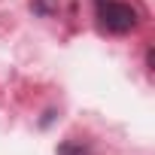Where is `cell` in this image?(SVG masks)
Instances as JSON below:
<instances>
[{"instance_id":"7a4b0ae2","label":"cell","mask_w":155,"mask_h":155,"mask_svg":"<svg viewBox=\"0 0 155 155\" xmlns=\"http://www.w3.org/2000/svg\"><path fill=\"white\" fill-rule=\"evenodd\" d=\"M58 155H88V149L79 146V143H61L58 146Z\"/></svg>"},{"instance_id":"6da1fadb","label":"cell","mask_w":155,"mask_h":155,"mask_svg":"<svg viewBox=\"0 0 155 155\" xmlns=\"http://www.w3.org/2000/svg\"><path fill=\"white\" fill-rule=\"evenodd\" d=\"M97 18L110 34H128L137 28V9L119 0H97Z\"/></svg>"}]
</instances>
